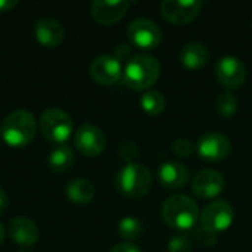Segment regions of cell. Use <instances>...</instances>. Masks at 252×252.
Returning a JSON list of instances; mask_svg holds the SVG:
<instances>
[{"label":"cell","instance_id":"obj_1","mask_svg":"<svg viewBox=\"0 0 252 252\" xmlns=\"http://www.w3.org/2000/svg\"><path fill=\"white\" fill-rule=\"evenodd\" d=\"M159 72L161 65L155 56L139 53L127 61L123 69V81L133 90H148L157 83Z\"/></svg>","mask_w":252,"mask_h":252},{"label":"cell","instance_id":"obj_2","mask_svg":"<svg viewBox=\"0 0 252 252\" xmlns=\"http://www.w3.org/2000/svg\"><path fill=\"white\" fill-rule=\"evenodd\" d=\"M161 214L170 227L185 232L190 230L196 224L199 219V208L190 196L180 193L165 199Z\"/></svg>","mask_w":252,"mask_h":252},{"label":"cell","instance_id":"obj_3","mask_svg":"<svg viewBox=\"0 0 252 252\" xmlns=\"http://www.w3.org/2000/svg\"><path fill=\"white\" fill-rule=\"evenodd\" d=\"M35 120L31 112L18 109L10 112L0 128L1 139L12 148H22L32 142L35 136Z\"/></svg>","mask_w":252,"mask_h":252},{"label":"cell","instance_id":"obj_4","mask_svg":"<svg viewBox=\"0 0 252 252\" xmlns=\"http://www.w3.org/2000/svg\"><path fill=\"white\" fill-rule=\"evenodd\" d=\"M115 185L120 193L127 198H142L152 186L151 171L139 162H127L115 179Z\"/></svg>","mask_w":252,"mask_h":252},{"label":"cell","instance_id":"obj_5","mask_svg":"<svg viewBox=\"0 0 252 252\" xmlns=\"http://www.w3.org/2000/svg\"><path fill=\"white\" fill-rule=\"evenodd\" d=\"M38 127L46 140L62 145L72 133V120L65 111L59 108H50L41 114Z\"/></svg>","mask_w":252,"mask_h":252},{"label":"cell","instance_id":"obj_6","mask_svg":"<svg viewBox=\"0 0 252 252\" xmlns=\"http://www.w3.org/2000/svg\"><path fill=\"white\" fill-rule=\"evenodd\" d=\"M235 219L233 207L227 201H213L205 205L199 214V221L202 229L210 235H217L227 230Z\"/></svg>","mask_w":252,"mask_h":252},{"label":"cell","instance_id":"obj_7","mask_svg":"<svg viewBox=\"0 0 252 252\" xmlns=\"http://www.w3.org/2000/svg\"><path fill=\"white\" fill-rule=\"evenodd\" d=\"M127 35L136 47L143 50L157 49L162 40V31L159 25L148 18H137L131 21L127 28Z\"/></svg>","mask_w":252,"mask_h":252},{"label":"cell","instance_id":"obj_8","mask_svg":"<svg viewBox=\"0 0 252 252\" xmlns=\"http://www.w3.org/2000/svg\"><path fill=\"white\" fill-rule=\"evenodd\" d=\"M216 77L221 86L233 90L245 83L247 66L238 56L224 55L216 63Z\"/></svg>","mask_w":252,"mask_h":252},{"label":"cell","instance_id":"obj_9","mask_svg":"<svg viewBox=\"0 0 252 252\" xmlns=\"http://www.w3.org/2000/svg\"><path fill=\"white\" fill-rule=\"evenodd\" d=\"M230 149H232V143L229 137L217 131L205 133L196 142V151L199 157L211 162L227 158L230 154Z\"/></svg>","mask_w":252,"mask_h":252},{"label":"cell","instance_id":"obj_10","mask_svg":"<svg viewBox=\"0 0 252 252\" xmlns=\"http://www.w3.org/2000/svg\"><path fill=\"white\" fill-rule=\"evenodd\" d=\"M202 3L199 0H164L161 3L162 16L176 24L183 25L193 21L201 12Z\"/></svg>","mask_w":252,"mask_h":252},{"label":"cell","instance_id":"obj_11","mask_svg":"<svg viewBox=\"0 0 252 252\" xmlns=\"http://www.w3.org/2000/svg\"><path fill=\"white\" fill-rule=\"evenodd\" d=\"M77 149L86 157H99L106 148V137L103 131L93 124H83L74 137Z\"/></svg>","mask_w":252,"mask_h":252},{"label":"cell","instance_id":"obj_12","mask_svg":"<svg viewBox=\"0 0 252 252\" xmlns=\"http://www.w3.org/2000/svg\"><path fill=\"white\" fill-rule=\"evenodd\" d=\"M92 78L103 86H112L123 77L121 62L112 55H99L90 63Z\"/></svg>","mask_w":252,"mask_h":252},{"label":"cell","instance_id":"obj_13","mask_svg":"<svg viewBox=\"0 0 252 252\" xmlns=\"http://www.w3.org/2000/svg\"><path fill=\"white\" fill-rule=\"evenodd\" d=\"M224 177L216 170H202L199 171L192 182V190L196 196L202 199H214L224 189Z\"/></svg>","mask_w":252,"mask_h":252},{"label":"cell","instance_id":"obj_14","mask_svg":"<svg viewBox=\"0 0 252 252\" xmlns=\"http://www.w3.org/2000/svg\"><path fill=\"white\" fill-rule=\"evenodd\" d=\"M127 0H96L92 4V16L100 25L117 24L128 10Z\"/></svg>","mask_w":252,"mask_h":252},{"label":"cell","instance_id":"obj_15","mask_svg":"<svg viewBox=\"0 0 252 252\" xmlns=\"http://www.w3.org/2000/svg\"><path fill=\"white\" fill-rule=\"evenodd\" d=\"M7 232L13 242H16L18 245H24V247H32L38 241V236H40V232L35 223L27 217L12 219L9 223Z\"/></svg>","mask_w":252,"mask_h":252},{"label":"cell","instance_id":"obj_16","mask_svg":"<svg viewBox=\"0 0 252 252\" xmlns=\"http://www.w3.org/2000/svg\"><path fill=\"white\" fill-rule=\"evenodd\" d=\"M189 170L176 161L162 162L158 168V180L167 189H182L189 182Z\"/></svg>","mask_w":252,"mask_h":252},{"label":"cell","instance_id":"obj_17","mask_svg":"<svg viewBox=\"0 0 252 252\" xmlns=\"http://www.w3.org/2000/svg\"><path fill=\"white\" fill-rule=\"evenodd\" d=\"M34 34L37 41L49 49L58 47L63 40V28L59 24V21L53 18L38 19L34 27Z\"/></svg>","mask_w":252,"mask_h":252},{"label":"cell","instance_id":"obj_18","mask_svg":"<svg viewBox=\"0 0 252 252\" xmlns=\"http://www.w3.org/2000/svg\"><path fill=\"white\" fill-rule=\"evenodd\" d=\"M210 58L208 47L199 41L188 43L180 52V62L188 69H199L202 68Z\"/></svg>","mask_w":252,"mask_h":252},{"label":"cell","instance_id":"obj_19","mask_svg":"<svg viewBox=\"0 0 252 252\" xmlns=\"http://www.w3.org/2000/svg\"><path fill=\"white\" fill-rule=\"evenodd\" d=\"M66 198L77 205H86L94 198V186L87 179H74L66 186Z\"/></svg>","mask_w":252,"mask_h":252},{"label":"cell","instance_id":"obj_20","mask_svg":"<svg viewBox=\"0 0 252 252\" xmlns=\"http://www.w3.org/2000/svg\"><path fill=\"white\" fill-rule=\"evenodd\" d=\"M49 167L55 173H66L72 168L75 162V154L68 145H58L47 158Z\"/></svg>","mask_w":252,"mask_h":252},{"label":"cell","instance_id":"obj_21","mask_svg":"<svg viewBox=\"0 0 252 252\" xmlns=\"http://www.w3.org/2000/svg\"><path fill=\"white\" fill-rule=\"evenodd\" d=\"M165 97L161 92L158 90H148L142 94L140 97V106L142 109L151 115V117H155V115H159L164 109H165Z\"/></svg>","mask_w":252,"mask_h":252},{"label":"cell","instance_id":"obj_22","mask_svg":"<svg viewBox=\"0 0 252 252\" xmlns=\"http://www.w3.org/2000/svg\"><path fill=\"white\" fill-rule=\"evenodd\" d=\"M118 233L126 241H136L143 235V224L136 217H124L118 224Z\"/></svg>","mask_w":252,"mask_h":252},{"label":"cell","instance_id":"obj_23","mask_svg":"<svg viewBox=\"0 0 252 252\" xmlns=\"http://www.w3.org/2000/svg\"><path fill=\"white\" fill-rule=\"evenodd\" d=\"M216 106H217V111L221 117L230 118L238 111V99L232 92H223L219 94Z\"/></svg>","mask_w":252,"mask_h":252},{"label":"cell","instance_id":"obj_24","mask_svg":"<svg viewBox=\"0 0 252 252\" xmlns=\"http://www.w3.org/2000/svg\"><path fill=\"white\" fill-rule=\"evenodd\" d=\"M174 155L177 157H182V158H188L193 154V151L196 149L195 143L188 139V137H179L173 142V146H171Z\"/></svg>","mask_w":252,"mask_h":252},{"label":"cell","instance_id":"obj_25","mask_svg":"<svg viewBox=\"0 0 252 252\" xmlns=\"http://www.w3.org/2000/svg\"><path fill=\"white\" fill-rule=\"evenodd\" d=\"M192 241L188 235H177L171 238L167 244L168 252H190Z\"/></svg>","mask_w":252,"mask_h":252},{"label":"cell","instance_id":"obj_26","mask_svg":"<svg viewBox=\"0 0 252 252\" xmlns=\"http://www.w3.org/2000/svg\"><path fill=\"white\" fill-rule=\"evenodd\" d=\"M109 252H142L139 247H136L134 244L130 242H124V244H118L114 248H111Z\"/></svg>","mask_w":252,"mask_h":252},{"label":"cell","instance_id":"obj_27","mask_svg":"<svg viewBox=\"0 0 252 252\" xmlns=\"http://www.w3.org/2000/svg\"><path fill=\"white\" fill-rule=\"evenodd\" d=\"M130 55V47L127 44H118L115 47V58L120 61V59H126L127 56Z\"/></svg>","mask_w":252,"mask_h":252},{"label":"cell","instance_id":"obj_28","mask_svg":"<svg viewBox=\"0 0 252 252\" xmlns=\"http://www.w3.org/2000/svg\"><path fill=\"white\" fill-rule=\"evenodd\" d=\"M15 6H18V1L16 0H0V12L12 10Z\"/></svg>","mask_w":252,"mask_h":252},{"label":"cell","instance_id":"obj_29","mask_svg":"<svg viewBox=\"0 0 252 252\" xmlns=\"http://www.w3.org/2000/svg\"><path fill=\"white\" fill-rule=\"evenodd\" d=\"M6 208H7V195L0 188V214H3L6 211Z\"/></svg>","mask_w":252,"mask_h":252},{"label":"cell","instance_id":"obj_30","mask_svg":"<svg viewBox=\"0 0 252 252\" xmlns=\"http://www.w3.org/2000/svg\"><path fill=\"white\" fill-rule=\"evenodd\" d=\"M4 236H6V230H4L3 224L0 223V245H1V242L4 241Z\"/></svg>","mask_w":252,"mask_h":252},{"label":"cell","instance_id":"obj_31","mask_svg":"<svg viewBox=\"0 0 252 252\" xmlns=\"http://www.w3.org/2000/svg\"><path fill=\"white\" fill-rule=\"evenodd\" d=\"M16 252H30L28 250H19V251H16Z\"/></svg>","mask_w":252,"mask_h":252}]
</instances>
